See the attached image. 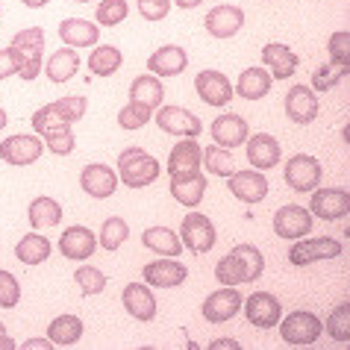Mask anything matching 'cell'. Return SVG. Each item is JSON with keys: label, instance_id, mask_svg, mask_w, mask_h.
<instances>
[{"label": "cell", "instance_id": "cell-27", "mask_svg": "<svg viewBox=\"0 0 350 350\" xmlns=\"http://www.w3.org/2000/svg\"><path fill=\"white\" fill-rule=\"evenodd\" d=\"M203 162V148L194 139H183L180 144H174L168 153V174H194L200 171Z\"/></svg>", "mask_w": 350, "mask_h": 350}, {"label": "cell", "instance_id": "cell-39", "mask_svg": "<svg viewBox=\"0 0 350 350\" xmlns=\"http://www.w3.org/2000/svg\"><path fill=\"white\" fill-rule=\"evenodd\" d=\"M324 333H329V338L338 345H347L350 342V304H338L333 312L327 315L324 321Z\"/></svg>", "mask_w": 350, "mask_h": 350}, {"label": "cell", "instance_id": "cell-26", "mask_svg": "<svg viewBox=\"0 0 350 350\" xmlns=\"http://www.w3.org/2000/svg\"><path fill=\"white\" fill-rule=\"evenodd\" d=\"M59 38L65 47H94L100 42V27L85 18H65L59 24Z\"/></svg>", "mask_w": 350, "mask_h": 350}, {"label": "cell", "instance_id": "cell-43", "mask_svg": "<svg viewBox=\"0 0 350 350\" xmlns=\"http://www.w3.org/2000/svg\"><path fill=\"white\" fill-rule=\"evenodd\" d=\"M130 3L127 0H100L97 3V24L100 27H118L121 21H127Z\"/></svg>", "mask_w": 350, "mask_h": 350}, {"label": "cell", "instance_id": "cell-57", "mask_svg": "<svg viewBox=\"0 0 350 350\" xmlns=\"http://www.w3.org/2000/svg\"><path fill=\"white\" fill-rule=\"evenodd\" d=\"M77 3H94V0H77Z\"/></svg>", "mask_w": 350, "mask_h": 350}, {"label": "cell", "instance_id": "cell-15", "mask_svg": "<svg viewBox=\"0 0 350 350\" xmlns=\"http://www.w3.org/2000/svg\"><path fill=\"white\" fill-rule=\"evenodd\" d=\"M203 27H206V33L212 38H232V36H239L241 27H245V9L232 6V3H221V6L206 12Z\"/></svg>", "mask_w": 350, "mask_h": 350}, {"label": "cell", "instance_id": "cell-1", "mask_svg": "<svg viewBox=\"0 0 350 350\" xmlns=\"http://www.w3.org/2000/svg\"><path fill=\"white\" fill-rule=\"evenodd\" d=\"M162 165L157 157H150L144 148H127L118 157V180L127 189H148L159 180Z\"/></svg>", "mask_w": 350, "mask_h": 350}, {"label": "cell", "instance_id": "cell-47", "mask_svg": "<svg viewBox=\"0 0 350 350\" xmlns=\"http://www.w3.org/2000/svg\"><path fill=\"white\" fill-rule=\"evenodd\" d=\"M21 300V283L15 280V274L0 268V306L3 309H15Z\"/></svg>", "mask_w": 350, "mask_h": 350}, {"label": "cell", "instance_id": "cell-41", "mask_svg": "<svg viewBox=\"0 0 350 350\" xmlns=\"http://www.w3.org/2000/svg\"><path fill=\"white\" fill-rule=\"evenodd\" d=\"M74 283L80 286V291L85 297H94V295H100V291L106 288V274L100 268H94V265H80L74 271Z\"/></svg>", "mask_w": 350, "mask_h": 350}, {"label": "cell", "instance_id": "cell-25", "mask_svg": "<svg viewBox=\"0 0 350 350\" xmlns=\"http://www.w3.org/2000/svg\"><path fill=\"white\" fill-rule=\"evenodd\" d=\"M189 68V53L180 44H165L157 53H150L148 71L153 77H180Z\"/></svg>", "mask_w": 350, "mask_h": 350}, {"label": "cell", "instance_id": "cell-51", "mask_svg": "<svg viewBox=\"0 0 350 350\" xmlns=\"http://www.w3.org/2000/svg\"><path fill=\"white\" fill-rule=\"evenodd\" d=\"M24 347L27 350H51L53 347V342H51V338H27V342H24Z\"/></svg>", "mask_w": 350, "mask_h": 350}, {"label": "cell", "instance_id": "cell-50", "mask_svg": "<svg viewBox=\"0 0 350 350\" xmlns=\"http://www.w3.org/2000/svg\"><path fill=\"white\" fill-rule=\"evenodd\" d=\"M18 71H21V56H18L15 47L0 51V80H6V77H12Z\"/></svg>", "mask_w": 350, "mask_h": 350}, {"label": "cell", "instance_id": "cell-20", "mask_svg": "<svg viewBox=\"0 0 350 350\" xmlns=\"http://www.w3.org/2000/svg\"><path fill=\"white\" fill-rule=\"evenodd\" d=\"M194 89H198L200 100L209 106H227L232 100V83L227 80V74L212 71V68L194 77Z\"/></svg>", "mask_w": 350, "mask_h": 350}, {"label": "cell", "instance_id": "cell-56", "mask_svg": "<svg viewBox=\"0 0 350 350\" xmlns=\"http://www.w3.org/2000/svg\"><path fill=\"white\" fill-rule=\"evenodd\" d=\"M6 127V112H3V106H0V130Z\"/></svg>", "mask_w": 350, "mask_h": 350}, {"label": "cell", "instance_id": "cell-2", "mask_svg": "<svg viewBox=\"0 0 350 350\" xmlns=\"http://www.w3.org/2000/svg\"><path fill=\"white\" fill-rule=\"evenodd\" d=\"M321 333H324V324L315 312L309 309H295L291 315L280 318V336H283L286 345H295V347H309L315 345Z\"/></svg>", "mask_w": 350, "mask_h": 350}, {"label": "cell", "instance_id": "cell-46", "mask_svg": "<svg viewBox=\"0 0 350 350\" xmlns=\"http://www.w3.org/2000/svg\"><path fill=\"white\" fill-rule=\"evenodd\" d=\"M42 139H44V150L56 153V157H68V153H74V144H77L71 127H62V130H56V133H47V135H42Z\"/></svg>", "mask_w": 350, "mask_h": 350}, {"label": "cell", "instance_id": "cell-8", "mask_svg": "<svg viewBox=\"0 0 350 350\" xmlns=\"http://www.w3.org/2000/svg\"><path fill=\"white\" fill-rule=\"evenodd\" d=\"M241 312H245L247 324L259 329H274L283 318V304L271 291H254L247 300H241Z\"/></svg>", "mask_w": 350, "mask_h": 350}, {"label": "cell", "instance_id": "cell-54", "mask_svg": "<svg viewBox=\"0 0 350 350\" xmlns=\"http://www.w3.org/2000/svg\"><path fill=\"white\" fill-rule=\"evenodd\" d=\"M174 3H177L180 9H194V6H200L203 0H174Z\"/></svg>", "mask_w": 350, "mask_h": 350}, {"label": "cell", "instance_id": "cell-31", "mask_svg": "<svg viewBox=\"0 0 350 350\" xmlns=\"http://www.w3.org/2000/svg\"><path fill=\"white\" fill-rule=\"evenodd\" d=\"M51 239H44L42 232H27V236L15 245V256L24 265H42L51 259Z\"/></svg>", "mask_w": 350, "mask_h": 350}, {"label": "cell", "instance_id": "cell-11", "mask_svg": "<svg viewBox=\"0 0 350 350\" xmlns=\"http://www.w3.org/2000/svg\"><path fill=\"white\" fill-rule=\"evenodd\" d=\"M241 300L245 297H241V291L236 286H224L203 300L200 315L206 318L209 324H224V321H232L241 312Z\"/></svg>", "mask_w": 350, "mask_h": 350}, {"label": "cell", "instance_id": "cell-4", "mask_svg": "<svg viewBox=\"0 0 350 350\" xmlns=\"http://www.w3.org/2000/svg\"><path fill=\"white\" fill-rule=\"evenodd\" d=\"M9 47H15L18 56H21V71H18V77H21V80H36L38 71H42V51H44L42 27H27V30H18Z\"/></svg>", "mask_w": 350, "mask_h": 350}, {"label": "cell", "instance_id": "cell-52", "mask_svg": "<svg viewBox=\"0 0 350 350\" xmlns=\"http://www.w3.org/2000/svg\"><path fill=\"white\" fill-rule=\"evenodd\" d=\"M15 347V338L6 333V324L0 321V350H12Z\"/></svg>", "mask_w": 350, "mask_h": 350}, {"label": "cell", "instance_id": "cell-3", "mask_svg": "<svg viewBox=\"0 0 350 350\" xmlns=\"http://www.w3.org/2000/svg\"><path fill=\"white\" fill-rule=\"evenodd\" d=\"M342 254H345V245L338 239H329V236L306 239L304 236L288 247V262L297 268H304V265H315V262H324V259H336Z\"/></svg>", "mask_w": 350, "mask_h": 350}, {"label": "cell", "instance_id": "cell-33", "mask_svg": "<svg viewBox=\"0 0 350 350\" xmlns=\"http://www.w3.org/2000/svg\"><path fill=\"white\" fill-rule=\"evenodd\" d=\"M27 218H30V224L36 230H51V227H59V221H62V206H59V200H53V198H36L30 203V209H27Z\"/></svg>", "mask_w": 350, "mask_h": 350}, {"label": "cell", "instance_id": "cell-18", "mask_svg": "<svg viewBox=\"0 0 350 350\" xmlns=\"http://www.w3.org/2000/svg\"><path fill=\"white\" fill-rule=\"evenodd\" d=\"M206 189H209L206 177H203L200 171H194V174H174L168 191H171V198L177 200L180 206L198 209L203 203V194H206Z\"/></svg>", "mask_w": 350, "mask_h": 350}, {"label": "cell", "instance_id": "cell-37", "mask_svg": "<svg viewBox=\"0 0 350 350\" xmlns=\"http://www.w3.org/2000/svg\"><path fill=\"white\" fill-rule=\"evenodd\" d=\"M127 239H130V224L124 218H118V215H112V218L103 221L100 236H97V245H100L103 250H109V254H115V250H118Z\"/></svg>", "mask_w": 350, "mask_h": 350}, {"label": "cell", "instance_id": "cell-55", "mask_svg": "<svg viewBox=\"0 0 350 350\" xmlns=\"http://www.w3.org/2000/svg\"><path fill=\"white\" fill-rule=\"evenodd\" d=\"M24 6H30V9H42V6H47L51 0H21Z\"/></svg>", "mask_w": 350, "mask_h": 350}, {"label": "cell", "instance_id": "cell-14", "mask_svg": "<svg viewBox=\"0 0 350 350\" xmlns=\"http://www.w3.org/2000/svg\"><path fill=\"white\" fill-rule=\"evenodd\" d=\"M142 277L148 286H157V288H177L186 283L189 277V268L177 262V256H162L159 262H148L142 268Z\"/></svg>", "mask_w": 350, "mask_h": 350}, {"label": "cell", "instance_id": "cell-7", "mask_svg": "<svg viewBox=\"0 0 350 350\" xmlns=\"http://www.w3.org/2000/svg\"><path fill=\"white\" fill-rule=\"evenodd\" d=\"M283 177H286V186L291 191H312L321 186V177H324V168L321 162L312 157V153H297L291 157L283 168Z\"/></svg>", "mask_w": 350, "mask_h": 350}, {"label": "cell", "instance_id": "cell-34", "mask_svg": "<svg viewBox=\"0 0 350 350\" xmlns=\"http://www.w3.org/2000/svg\"><path fill=\"white\" fill-rule=\"evenodd\" d=\"M271 74L265 71V68H247L245 74L239 77V85L236 92L239 97H245V100H262L268 92H271Z\"/></svg>", "mask_w": 350, "mask_h": 350}, {"label": "cell", "instance_id": "cell-24", "mask_svg": "<svg viewBox=\"0 0 350 350\" xmlns=\"http://www.w3.org/2000/svg\"><path fill=\"white\" fill-rule=\"evenodd\" d=\"M209 133H212V139H215V144H221V148H227V150L239 148V144H245V139L250 135L247 133V121L241 118V115H236V112L218 115V118L212 121Z\"/></svg>", "mask_w": 350, "mask_h": 350}, {"label": "cell", "instance_id": "cell-13", "mask_svg": "<svg viewBox=\"0 0 350 350\" xmlns=\"http://www.w3.org/2000/svg\"><path fill=\"white\" fill-rule=\"evenodd\" d=\"M227 189H230L232 198L247 203V206L262 203L268 198V180L262 171H232L227 177Z\"/></svg>", "mask_w": 350, "mask_h": 350}, {"label": "cell", "instance_id": "cell-40", "mask_svg": "<svg viewBox=\"0 0 350 350\" xmlns=\"http://www.w3.org/2000/svg\"><path fill=\"white\" fill-rule=\"evenodd\" d=\"M203 168L209 174H215V177H230L232 171H236V165H232V153L227 148H221V144H209L206 150H203Z\"/></svg>", "mask_w": 350, "mask_h": 350}, {"label": "cell", "instance_id": "cell-44", "mask_svg": "<svg viewBox=\"0 0 350 350\" xmlns=\"http://www.w3.org/2000/svg\"><path fill=\"white\" fill-rule=\"evenodd\" d=\"M232 254H239L241 262H245L247 283H256V280L262 277V271H265V256H262V250L256 245H236L232 247Z\"/></svg>", "mask_w": 350, "mask_h": 350}, {"label": "cell", "instance_id": "cell-36", "mask_svg": "<svg viewBox=\"0 0 350 350\" xmlns=\"http://www.w3.org/2000/svg\"><path fill=\"white\" fill-rule=\"evenodd\" d=\"M124 65V53L115 44H97L89 53V71L97 77H112Z\"/></svg>", "mask_w": 350, "mask_h": 350}, {"label": "cell", "instance_id": "cell-9", "mask_svg": "<svg viewBox=\"0 0 350 350\" xmlns=\"http://www.w3.org/2000/svg\"><path fill=\"white\" fill-rule=\"evenodd\" d=\"M157 127L177 139H198L203 133V124L194 112H189L186 106H159L157 109Z\"/></svg>", "mask_w": 350, "mask_h": 350}, {"label": "cell", "instance_id": "cell-32", "mask_svg": "<svg viewBox=\"0 0 350 350\" xmlns=\"http://www.w3.org/2000/svg\"><path fill=\"white\" fill-rule=\"evenodd\" d=\"M47 338L53 342V347H71L83 338V321L77 315H59L51 321L47 327Z\"/></svg>", "mask_w": 350, "mask_h": 350}, {"label": "cell", "instance_id": "cell-53", "mask_svg": "<svg viewBox=\"0 0 350 350\" xmlns=\"http://www.w3.org/2000/svg\"><path fill=\"white\" fill-rule=\"evenodd\" d=\"M209 347H212V350H221V347H232V350H239L241 345L236 342V338H212Z\"/></svg>", "mask_w": 350, "mask_h": 350}, {"label": "cell", "instance_id": "cell-16", "mask_svg": "<svg viewBox=\"0 0 350 350\" xmlns=\"http://www.w3.org/2000/svg\"><path fill=\"white\" fill-rule=\"evenodd\" d=\"M80 186L89 198L106 200V198L115 194V189H118V174H115V168H109V165H103V162L85 165L83 174H80Z\"/></svg>", "mask_w": 350, "mask_h": 350}, {"label": "cell", "instance_id": "cell-48", "mask_svg": "<svg viewBox=\"0 0 350 350\" xmlns=\"http://www.w3.org/2000/svg\"><path fill=\"white\" fill-rule=\"evenodd\" d=\"M329 62H336L338 68L347 71V56H350V33L347 30H338L329 36Z\"/></svg>", "mask_w": 350, "mask_h": 350}, {"label": "cell", "instance_id": "cell-28", "mask_svg": "<svg viewBox=\"0 0 350 350\" xmlns=\"http://www.w3.org/2000/svg\"><path fill=\"white\" fill-rule=\"evenodd\" d=\"M142 245L159 256H180L183 241L171 227H148L142 232Z\"/></svg>", "mask_w": 350, "mask_h": 350}, {"label": "cell", "instance_id": "cell-42", "mask_svg": "<svg viewBox=\"0 0 350 350\" xmlns=\"http://www.w3.org/2000/svg\"><path fill=\"white\" fill-rule=\"evenodd\" d=\"M345 77H347V71H345V68H338L336 62L318 65L315 71H312V85H309V89L318 92V94H324V92H329V89H336V85L342 83Z\"/></svg>", "mask_w": 350, "mask_h": 350}, {"label": "cell", "instance_id": "cell-10", "mask_svg": "<svg viewBox=\"0 0 350 350\" xmlns=\"http://www.w3.org/2000/svg\"><path fill=\"white\" fill-rule=\"evenodd\" d=\"M44 153V139L42 135H9V139H3V144H0V159L15 165V168H27V165L38 162V157Z\"/></svg>", "mask_w": 350, "mask_h": 350}, {"label": "cell", "instance_id": "cell-29", "mask_svg": "<svg viewBox=\"0 0 350 350\" xmlns=\"http://www.w3.org/2000/svg\"><path fill=\"white\" fill-rule=\"evenodd\" d=\"M33 130L36 135H47V133H56V130H62V127H71L74 118L65 112V106L59 100H53V103H47L42 106V109H36L33 115Z\"/></svg>", "mask_w": 350, "mask_h": 350}, {"label": "cell", "instance_id": "cell-22", "mask_svg": "<svg viewBox=\"0 0 350 350\" xmlns=\"http://www.w3.org/2000/svg\"><path fill=\"white\" fill-rule=\"evenodd\" d=\"M262 62H265V71L271 74V80H288L300 65L297 53L288 44H280V42H268L262 47Z\"/></svg>", "mask_w": 350, "mask_h": 350}, {"label": "cell", "instance_id": "cell-12", "mask_svg": "<svg viewBox=\"0 0 350 350\" xmlns=\"http://www.w3.org/2000/svg\"><path fill=\"white\" fill-rule=\"evenodd\" d=\"M309 212L321 221H342L350 206L347 189H312L309 191Z\"/></svg>", "mask_w": 350, "mask_h": 350}, {"label": "cell", "instance_id": "cell-5", "mask_svg": "<svg viewBox=\"0 0 350 350\" xmlns=\"http://www.w3.org/2000/svg\"><path fill=\"white\" fill-rule=\"evenodd\" d=\"M315 227V215L306 206H297V203H286L274 212V236L286 239V241H297L309 236Z\"/></svg>", "mask_w": 350, "mask_h": 350}, {"label": "cell", "instance_id": "cell-19", "mask_svg": "<svg viewBox=\"0 0 350 350\" xmlns=\"http://www.w3.org/2000/svg\"><path fill=\"white\" fill-rule=\"evenodd\" d=\"M245 148H247V162L254 165L256 171H268L283 159V148L274 135L268 133H256V135H247L245 139Z\"/></svg>", "mask_w": 350, "mask_h": 350}, {"label": "cell", "instance_id": "cell-21", "mask_svg": "<svg viewBox=\"0 0 350 350\" xmlns=\"http://www.w3.org/2000/svg\"><path fill=\"white\" fill-rule=\"evenodd\" d=\"M94 250H97V236L89 227H68L59 239V254L71 262L92 259Z\"/></svg>", "mask_w": 350, "mask_h": 350}, {"label": "cell", "instance_id": "cell-49", "mask_svg": "<svg viewBox=\"0 0 350 350\" xmlns=\"http://www.w3.org/2000/svg\"><path fill=\"white\" fill-rule=\"evenodd\" d=\"M171 0H139V12L144 21H165L171 12Z\"/></svg>", "mask_w": 350, "mask_h": 350}, {"label": "cell", "instance_id": "cell-38", "mask_svg": "<svg viewBox=\"0 0 350 350\" xmlns=\"http://www.w3.org/2000/svg\"><path fill=\"white\" fill-rule=\"evenodd\" d=\"M215 280L221 286H241V283H247V268H245V262H241V256L232 254V250L227 256H221L218 265H215Z\"/></svg>", "mask_w": 350, "mask_h": 350}, {"label": "cell", "instance_id": "cell-35", "mask_svg": "<svg viewBox=\"0 0 350 350\" xmlns=\"http://www.w3.org/2000/svg\"><path fill=\"white\" fill-rule=\"evenodd\" d=\"M77 68H80V56H77L74 47H59V51L47 59L44 71L53 83H68L77 74Z\"/></svg>", "mask_w": 350, "mask_h": 350}, {"label": "cell", "instance_id": "cell-23", "mask_svg": "<svg viewBox=\"0 0 350 350\" xmlns=\"http://www.w3.org/2000/svg\"><path fill=\"white\" fill-rule=\"evenodd\" d=\"M318 97L309 85H291L286 94V115L295 124H312L318 118Z\"/></svg>", "mask_w": 350, "mask_h": 350}, {"label": "cell", "instance_id": "cell-17", "mask_svg": "<svg viewBox=\"0 0 350 350\" xmlns=\"http://www.w3.org/2000/svg\"><path fill=\"white\" fill-rule=\"evenodd\" d=\"M121 304H124V309H127V312L135 321H142V324L153 321V318H157V312H159L157 297H153V291H150L148 283H130V286H124Z\"/></svg>", "mask_w": 350, "mask_h": 350}, {"label": "cell", "instance_id": "cell-30", "mask_svg": "<svg viewBox=\"0 0 350 350\" xmlns=\"http://www.w3.org/2000/svg\"><path fill=\"white\" fill-rule=\"evenodd\" d=\"M130 100L148 106V109H159L162 100H165V89H162L159 77H153V74L135 77L133 85H130Z\"/></svg>", "mask_w": 350, "mask_h": 350}, {"label": "cell", "instance_id": "cell-45", "mask_svg": "<svg viewBox=\"0 0 350 350\" xmlns=\"http://www.w3.org/2000/svg\"><path fill=\"white\" fill-rule=\"evenodd\" d=\"M150 118H153V109H148V106H142V103H133V100L118 112V124L124 130H142Z\"/></svg>", "mask_w": 350, "mask_h": 350}, {"label": "cell", "instance_id": "cell-6", "mask_svg": "<svg viewBox=\"0 0 350 350\" xmlns=\"http://www.w3.org/2000/svg\"><path fill=\"white\" fill-rule=\"evenodd\" d=\"M180 241L183 247L191 250V254H209L212 247H215V224H212L206 215H200V212H189L186 218L180 224Z\"/></svg>", "mask_w": 350, "mask_h": 350}]
</instances>
